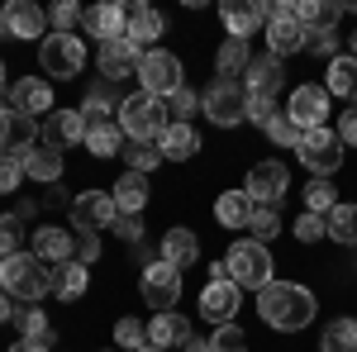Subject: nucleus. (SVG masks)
<instances>
[{
    "label": "nucleus",
    "mask_w": 357,
    "mask_h": 352,
    "mask_svg": "<svg viewBox=\"0 0 357 352\" xmlns=\"http://www.w3.org/2000/svg\"><path fill=\"white\" fill-rule=\"evenodd\" d=\"M82 119H86V129H91V124H114V119H119V105H114V95H110V82L96 86V91H86Z\"/></svg>",
    "instance_id": "32"
},
{
    "label": "nucleus",
    "mask_w": 357,
    "mask_h": 352,
    "mask_svg": "<svg viewBox=\"0 0 357 352\" xmlns=\"http://www.w3.org/2000/svg\"><path fill=\"white\" fill-rule=\"evenodd\" d=\"M86 148H91L96 158L124 153V129H119V119H114V124H91V129H86Z\"/></svg>",
    "instance_id": "35"
},
{
    "label": "nucleus",
    "mask_w": 357,
    "mask_h": 352,
    "mask_svg": "<svg viewBox=\"0 0 357 352\" xmlns=\"http://www.w3.org/2000/svg\"><path fill=\"white\" fill-rule=\"evenodd\" d=\"M10 319H15V305H10V296L0 291V324H10Z\"/></svg>",
    "instance_id": "58"
},
{
    "label": "nucleus",
    "mask_w": 357,
    "mask_h": 352,
    "mask_svg": "<svg viewBox=\"0 0 357 352\" xmlns=\"http://www.w3.org/2000/svg\"><path fill=\"white\" fill-rule=\"evenodd\" d=\"M15 319H20V328H24V338H33V343H53V324L43 319V309H15Z\"/></svg>",
    "instance_id": "43"
},
{
    "label": "nucleus",
    "mask_w": 357,
    "mask_h": 352,
    "mask_svg": "<svg viewBox=\"0 0 357 352\" xmlns=\"http://www.w3.org/2000/svg\"><path fill=\"white\" fill-rule=\"evenodd\" d=\"M82 24L91 38H100V43H114V38H124V5H91L82 15Z\"/></svg>",
    "instance_id": "25"
},
{
    "label": "nucleus",
    "mask_w": 357,
    "mask_h": 352,
    "mask_svg": "<svg viewBox=\"0 0 357 352\" xmlns=\"http://www.w3.org/2000/svg\"><path fill=\"white\" fill-rule=\"evenodd\" d=\"M257 10L267 15V48L272 57H291L305 48V24L296 20V5H272V0H257Z\"/></svg>",
    "instance_id": "6"
},
{
    "label": "nucleus",
    "mask_w": 357,
    "mask_h": 352,
    "mask_svg": "<svg viewBox=\"0 0 357 352\" xmlns=\"http://www.w3.org/2000/svg\"><path fill=\"white\" fill-rule=\"evenodd\" d=\"M181 352H210V338H191V343H186Z\"/></svg>",
    "instance_id": "59"
},
{
    "label": "nucleus",
    "mask_w": 357,
    "mask_h": 352,
    "mask_svg": "<svg viewBox=\"0 0 357 352\" xmlns=\"http://www.w3.org/2000/svg\"><path fill=\"white\" fill-rule=\"evenodd\" d=\"M0 38H10V33H5V20H0Z\"/></svg>",
    "instance_id": "61"
},
{
    "label": "nucleus",
    "mask_w": 357,
    "mask_h": 352,
    "mask_svg": "<svg viewBox=\"0 0 357 352\" xmlns=\"http://www.w3.org/2000/svg\"><path fill=\"white\" fill-rule=\"evenodd\" d=\"M229 276H234V286L238 291H262L267 281H276L272 276V252H267V243H257V238H238V243L229 247Z\"/></svg>",
    "instance_id": "4"
},
{
    "label": "nucleus",
    "mask_w": 357,
    "mask_h": 352,
    "mask_svg": "<svg viewBox=\"0 0 357 352\" xmlns=\"http://www.w3.org/2000/svg\"><path fill=\"white\" fill-rule=\"evenodd\" d=\"M210 281H234L229 276V262H210Z\"/></svg>",
    "instance_id": "57"
},
{
    "label": "nucleus",
    "mask_w": 357,
    "mask_h": 352,
    "mask_svg": "<svg viewBox=\"0 0 357 352\" xmlns=\"http://www.w3.org/2000/svg\"><path fill=\"white\" fill-rule=\"evenodd\" d=\"M110 195H114V210L119 215H143V205H148V176L143 171H124Z\"/></svg>",
    "instance_id": "27"
},
{
    "label": "nucleus",
    "mask_w": 357,
    "mask_h": 352,
    "mask_svg": "<svg viewBox=\"0 0 357 352\" xmlns=\"http://www.w3.org/2000/svg\"><path fill=\"white\" fill-rule=\"evenodd\" d=\"M281 82H286V67H281V57H252L243 72V86L248 95H267V100H276V91H281Z\"/></svg>",
    "instance_id": "22"
},
{
    "label": "nucleus",
    "mask_w": 357,
    "mask_h": 352,
    "mask_svg": "<svg viewBox=\"0 0 357 352\" xmlns=\"http://www.w3.org/2000/svg\"><path fill=\"white\" fill-rule=\"evenodd\" d=\"M114 234H119L124 243H138V238H143V219L138 215H119L114 219Z\"/></svg>",
    "instance_id": "54"
},
{
    "label": "nucleus",
    "mask_w": 357,
    "mask_h": 352,
    "mask_svg": "<svg viewBox=\"0 0 357 352\" xmlns=\"http://www.w3.org/2000/svg\"><path fill=\"white\" fill-rule=\"evenodd\" d=\"M248 62H252V48H248V38H224V43H220V57H215V67H220L224 82L243 77Z\"/></svg>",
    "instance_id": "33"
},
{
    "label": "nucleus",
    "mask_w": 357,
    "mask_h": 352,
    "mask_svg": "<svg viewBox=\"0 0 357 352\" xmlns=\"http://www.w3.org/2000/svg\"><path fill=\"white\" fill-rule=\"evenodd\" d=\"M248 229H252V238L257 243H267L281 234V215H276V205H252V219H248Z\"/></svg>",
    "instance_id": "40"
},
{
    "label": "nucleus",
    "mask_w": 357,
    "mask_h": 352,
    "mask_svg": "<svg viewBox=\"0 0 357 352\" xmlns=\"http://www.w3.org/2000/svg\"><path fill=\"white\" fill-rule=\"evenodd\" d=\"M324 224H329V238L343 247H357V205H333L329 215H324Z\"/></svg>",
    "instance_id": "34"
},
{
    "label": "nucleus",
    "mask_w": 357,
    "mask_h": 352,
    "mask_svg": "<svg viewBox=\"0 0 357 352\" xmlns=\"http://www.w3.org/2000/svg\"><path fill=\"white\" fill-rule=\"evenodd\" d=\"M301 162L314 171V176H329V171H338L343 167V143H338V134L333 129H310V134L301 138Z\"/></svg>",
    "instance_id": "10"
},
{
    "label": "nucleus",
    "mask_w": 357,
    "mask_h": 352,
    "mask_svg": "<svg viewBox=\"0 0 357 352\" xmlns=\"http://www.w3.org/2000/svg\"><path fill=\"white\" fill-rule=\"evenodd\" d=\"M248 348V333L238 324H220L210 333V352H243Z\"/></svg>",
    "instance_id": "44"
},
{
    "label": "nucleus",
    "mask_w": 357,
    "mask_h": 352,
    "mask_svg": "<svg viewBox=\"0 0 357 352\" xmlns=\"http://www.w3.org/2000/svg\"><path fill=\"white\" fill-rule=\"evenodd\" d=\"M162 262H172L176 271H186L200 262V243H195L191 229H167L162 234Z\"/></svg>",
    "instance_id": "26"
},
{
    "label": "nucleus",
    "mask_w": 357,
    "mask_h": 352,
    "mask_svg": "<svg viewBox=\"0 0 357 352\" xmlns=\"http://www.w3.org/2000/svg\"><path fill=\"white\" fill-rule=\"evenodd\" d=\"M167 109H172V114H176V124H186V119H191L195 109H200V95H195L191 86H181V91H176V95H172V100H167Z\"/></svg>",
    "instance_id": "48"
},
{
    "label": "nucleus",
    "mask_w": 357,
    "mask_h": 352,
    "mask_svg": "<svg viewBox=\"0 0 357 352\" xmlns=\"http://www.w3.org/2000/svg\"><path fill=\"white\" fill-rule=\"evenodd\" d=\"M138 82H143V95H158V100H172L186 77H181V57H172L167 48H153V53H143L138 62Z\"/></svg>",
    "instance_id": "5"
},
{
    "label": "nucleus",
    "mask_w": 357,
    "mask_h": 352,
    "mask_svg": "<svg viewBox=\"0 0 357 352\" xmlns=\"http://www.w3.org/2000/svg\"><path fill=\"white\" fill-rule=\"evenodd\" d=\"M33 138H38V124L29 114H20L15 105L0 109V158H20L24 162L33 153Z\"/></svg>",
    "instance_id": "12"
},
{
    "label": "nucleus",
    "mask_w": 357,
    "mask_h": 352,
    "mask_svg": "<svg viewBox=\"0 0 357 352\" xmlns=\"http://www.w3.org/2000/svg\"><path fill=\"white\" fill-rule=\"evenodd\" d=\"M96 257H100V238H96V234H82V238H77V262L91 267Z\"/></svg>",
    "instance_id": "55"
},
{
    "label": "nucleus",
    "mask_w": 357,
    "mask_h": 352,
    "mask_svg": "<svg viewBox=\"0 0 357 352\" xmlns=\"http://www.w3.org/2000/svg\"><path fill=\"white\" fill-rule=\"evenodd\" d=\"M143 352H162V348H153V343H148V348H143Z\"/></svg>",
    "instance_id": "62"
},
{
    "label": "nucleus",
    "mask_w": 357,
    "mask_h": 352,
    "mask_svg": "<svg viewBox=\"0 0 357 352\" xmlns=\"http://www.w3.org/2000/svg\"><path fill=\"white\" fill-rule=\"evenodd\" d=\"M86 286H91V267L86 262H62V267H53V296L57 300H82Z\"/></svg>",
    "instance_id": "29"
},
{
    "label": "nucleus",
    "mask_w": 357,
    "mask_h": 352,
    "mask_svg": "<svg viewBox=\"0 0 357 352\" xmlns=\"http://www.w3.org/2000/svg\"><path fill=\"white\" fill-rule=\"evenodd\" d=\"M324 352H357V319H333L324 328Z\"/></svg>",
    "instance_id": "38"
},
{
    "label": "nucleus",
    "mask_w": 357,
    "mask_h": 352,
    "mask_svg": "<svg viewBox=\"0 0 357 352\" xmlns=\"http://www.w3.org/2000/svg\"><path fill=\"white\" fill-rule=\"evenodd\" d=\"M200 105L210 114V124H220V129H234V124H243L248 119V86L238 82H215L205 95H200Z\"/></svg>",
    "instance_id": "8"
},
{
    "label": "nucleus",
    "mask_w": 357,
    "mask_h": 352,
    "mask_svg": "<svg viewBox=\"0 0 357 352\" xmlns=\"http://www.w3.org/2000/svg\"><path fill=\"white\" fill-rule=\"evenodd\" d=\"M114 195L110 190H82L77 200H72V229H82V234H96V229H114Z\"/></svg>",
    "instance_id": "11"
},
{
    "label": "nucleus",
    "mask_w": 357,
    "mask_h": 352,
    "mask_svg": "<svg viewBox=\"0 0 357 352\" xmlns=\"http://www.w3.org/2000/svg\"><path fill=\"white\" fill-rule=\"evenodd\" d=\"M248 119L267 129V124L276 119V100H267V95H248Z\"/></svg>",
    "instance_id": "52"
},
{
    "label": "nucleus",
    "mask_w": 357,
    "mask_h": 352,
    "mask_svg": "<svg viewBox=\"0 0 357 352\" xmlns=\"http://www.w3.org/2000/svg\"><path fill=\"white\" fill-rule=\"evenodd\" d=\"M191 338H195L191 319H186V314H176V309H167V314H158V319L148 324V343H153V348H162V352L186 348Z\"/></svg>",
    "instance_id": "23"
},
{
    "label": "nucleus",
    "mask_w": 357,
    "mask_h": 352,
    "mask_svg": "<svg viewBox=\"0 0 357 352\" xmlns=\"http://www.w3.org/2000/svg\"><path fill=\"white\" fill-rule=\"evenodd\" d=\"M114 343L129 348V352H143L148 348V328L138 324V319H119V324H114Z\"/></svg>",
    "instance_id": "45"
},
{
    "label": "nucleus",
    "mask_w": 357,
    "mask_h": 352,
    "mask_svg": "<svg viewBox=\"0 0 357 352\" xmlns=\"http://www.w3.org/2000/svg\"><path fill=\"white\" fill-rule=\"evenodd\" d=\"M0 20H5L10 38H48V15L38 5H29V0H10L0 10Z\"/></svg>",
    "instance_id": "18"
},
{
    "label": "nucleus",
    "mask_w": 357,
    "mask_h": 352,
    "mask_svg": "<svg viewBox=\"0 0 357 352\" xmlns=\"http://www.w3.org/2000/svg\"><path fill=\"white\" fill-rule=\"evenodd\" d=\"M158 148H162L167 162H186L200 153V134H195L191 124H167V134L158 138Z\"/></svg>",
    "instance_id": "28"
},
{
    "label": "nucleus",
    "mask_w": 357,
    "mask_h": 352,
    "mask_svg": "<svg viewBox=\"0 0 357 352\" xmlns=\"http://www.w3.org/2000/svg\"><path fill=\"white\" fill-rule=\"evenodd\" d=\"M329 95H343L348 105H357V57H333L329 62V82H324Z\"/></svg>",
    "instance_id": "30"
},
{
    "label": "nucleus",
    "mask_w": 357,
    "mask_h": 352,
    "mask_svg": "<svg viewBox=\"0 0 357 352\" xmlns=\"http://www.w3.org/2000/svg\"><path fill=\"white\" fill-rule=\"evenodd\" d=\"M0 91H5V62H0Z\"/></svg>",
    "instance_id": "60"
},
{
    "label": "nucleus",
    "mask_w": 357,
    "mask_h": 352,
    "mask_svg": "<svg viewBox=\"0 0 357 352\" xmlns=\"http://www.w3.org/2000/svg\"><path fill=\"white\" fill-rule=\"evenodd\" d=\"M24 176L43 181V186H53L57 176H62V153H53V148H33V153L24 158Z\"/></svg>",
    "instance_id": "37"
},
{
    "label": "nucleus",
    "mask_w": 357,
    "mask_h": 352,
    "mask_svg": "<svg viewBox=\"0 0 357 352\" xmlns=\"http://www.w3.org/2000/svg\"><path fill=\"white\" fill-rule=\"evenodd\" d=\"M338 15H343V5H333V0H301L296 5V20L305 29H333Z\"/></svg>",
    "instance_id": "36"
},
{
    "label": "nucleus",
    "mask_w": 357,
    "mask_h": 352,
    "mask_svg": "<svg viewBox=\"0 0 357 352\" xmlns=\"http://www.w3.org/2000/svg\"><path fill=\"white\" fill-rule=\"evenodd\" d=\"M324 234H329V224H324V215H310V210H305V215L296 219V238H301V243H319Z\"/></svg>",
    "instance_id": "47"
},
{
    "label": "nucleus",
    "mask_w": 357,
    "mask_h": 352,
    "mask_svg": "<svg viewBox=\"0 0 357 352\" xmlns=\"http://www.w3.org/2000/svg\"><path fill=\"white\" fill-rule=\"evenodd\" d=\"M238 305H243V291H238L234 281H205V291H200V314H205L215 328L234 324Z\"/></svg>",
    "instance_id": "15"
},
{
    "label": "nucleus",
    "mask_w": 357,
    "mask_h": 352,
    "mask_svg": "<svg viewBox=\"0 0 357 352\" xmlns=\"http://www.w3.org/2000/svg\"><path fill=\"white\" fill-rule=\"evenodd\" d=\"M20 181H24V162L20 158H0V195L20 190Z\"/></svg>",
    "instance_id": "50"
},
{
    "label": "nucleus",
    "mask_w": 357,
    "mask_h": 352,
    "mask_svg": "<svg viewBox=\"0 0 357 352\" xmlns=\"http://www.w3.org/2000/svg\"><path fill=\"white\" fill-rule=\"evenodd\" d=\"M10 105L20 109V114H53V86L43 82V77H20V82L10 86Z\"/></svg>",
    "instance_id": "20"
},
{
    "label": "nucleus",
    "mask_w": 357,
    "mask_h": 352,
    "mask_svg": "<svg viewBox=\"0 0 357 352\" xmlns=\"http://www.w3.org/2000/svg\"><path fill=\"white\" fill-rule=\"evenodd\" d=\"M220 20H224V29H229V38H248L257 24H267V15L257 10V0H224Z\"/></svg>",
    "instance_id": "24"
},
{
    "label": "nucleus",
    "mask_w": 357,
    "mask_h": 352,
    "mask_svg": "<svg viewBox=\"0 0 357 352\" xmlns=\"http://www.w3.org/2000/svg\"><path fill=\"white\" fill-rule=\"evenodd\" d=\"M333 134H338L343 148H357V105H348V114L338 119V129H333Z\"/></svg>",
    "instance_id": "53"
},
{
    "label": "nucleus",
    "mask_w": 357,
    "mask_h": 352,
    "mask_svg": "<svg viewBox=\"0 0 357 352\" xmlns=\"http://www.w3.org/2000/svg\"><path fill=\"white\" fill-rule=\"evenodd\" d=\"M138 291H143V300L158 309V314H167L176 300H181V271L172 267V262H148L143 267V281H138Z\"/></svg>",
    "instance_id": "9"
},
{
    "label": "nucleus",
    "mask_w": 357,
    "mask_h": 352,
    "mask_svg": "<svg viewBox=\"0 0 357 352\" xmlns=\"http://www.w3.org/2000/svg\"><path fill=\"white\" fill-rule=\"evenodd\" d=\"M257 314L281 333H296L314 319V291L301 281H267L257 291Z\"/></svg>",
    "instance_id": "1"
},
{
    "label": "nucleus",
    "mask_w": 357,
    "mask_h": 352,
    "mask_svg": "<svg viewBox=\"0 0 357 352\" xmlns=\"http://www.w3.org/2000/svg\"><path fill=\"white\" fill-rule=\"evenodd\" d=\"M38 62H43V72H48L53 82H72L86 67V43L77 33H48L43 48H38Z\"/></svg>",
    "instance_id": "7"
},
{
    "label": "nucleus",
    "mask_w": 357,
    "mask_h": 352,
    "mask_svg": "<svg viewBox=\"0 0 357 352\" xmlns=\"http://www.w3.org/2000/svg\"><path fill=\"white\" fill-rule=\"evenodd\" d=\"M72 252H77V238H72L67 229H57V224L33 229V257H38V262L62 267V262H72Z\"/></svg>",
    "instance_id": "21"
},
{
    "label": "nucleus",
    "mask_w": 357,
    "mask_h": 352,
    "mask_svg": "<svg viewBox=\"0 0 357 352\" xmlns=\"http://www.w3.org/2000/svg\"><path fill=\"white\" fill-rule=\"evenodd\" d=\"M243 190H248V200H252V205H276V200H286L291 176H286V167H281V162H252Z\"/></svg>",
    "instance_id": "14"
},
{
    "label": "nucleus",
    "mask_w": 357,
    "mask_h": 352,
    "mask_svg": "<svg viewBox=\"0 0 357 352\" xmlns=\"http://www.w3.org/2000/svg\"><path fill=\"white\" fill-rule=\"evenodd\" d=\"M82 15H86V10H82V5H72V0L53 5V33H72V24H77Z\"/></svg>",
    "instance_id": "51"
},
{
    "label": "nucleus",
    "mask_w": 357,
    "mask_h": 352,
    "mask_svg": "<svg viewBox=\"0 0 357 352\" xmlns=\"http://www.w3.org/2000/svg\"><path fill=\"white\" fill-rule=\"evenodd\" d=\"M119 129L129 143H158L167 134V100L158 95H129V100H119Z\"/></svg>",
    "instance_id": "3"
},
{
    "label": "nucleus",
    "mask_w": 357,
    "mask_h": 352,
    "mask_svg": "<svg viewBox=\"0 0 357 352\" xmlns=\"http://www.w3.org/2000/svg\"><path fill=\"white\" fill-rule=\"evenodd\" d=\"M96 62H100V77H105V82H124L129 72L138 77V62H143V53H138L129 38H114V43H100Z\"/></svg>",
    "instance_id": "19"
},
{
    "label": "nucleus",
    "mask_w": 357,
    "mask_h": 352,
    "mask_svg": "<svg viewBox=\"0 0 357 352\" xmlns=\"http://www.w3.org/2000/svg\"><path fill=\"white\" fill-rule=\"evenodd\" d=\"M0 291L10 300H43L53 296V267L38 262L33 252H15L0 262Z\"/></svg>",
    "instance_id": "2"
},
{
    "label": "nucleus",
    "mask_w": 357,
    "mask_h": 352,
    "mask_svg": "<svg viewBox=\"0 0 357 352\" xmlns=\"http://www.w3.org/2000/svg\"><path fill=\"white\" fill-rule=\"evenodd\" d=\"M162 29H167V20L153 5H124V38L138 53H153V38H162Z\"/></svg>",
    "instance_id": "16"
},
{
    "label": "nucleus",
    "mask_w": 357,
    "mask_h": 352,
    "mask_svg": "<svg viewBox=\"0 0 357 352\" xmlns=\"http://www.w3.org/2000/svg\"><path fill=\"white\" fill-rule=\"evenodd\" d=\"M215 219H220L224 229H248V219H252L248 190H224L220 200H215Z\"/></svg>",
    "instance_id": "31"
},
{
    "label": "nucleus",
    "mask_w": 357,
    "mask_h": 352,
    "mask_svg": "<svg viewBox=\"0 0 357 352\" xmlns=\"http://www.w3.org/2000/svg\"><path fill=\"white\" fill-rule=\"evenodd\" d=\"M286 114L301 124L305 134L310 129H324V119H329V91L324 86H314V82H305L291 91V100H286Z\"/></svg>",
    "instance_id": "13"
},
{
    "label": "nucleus",
    "mask_w": 357,
    "mask_h": 352,
    "mask_svg": "<svg viewBox=\"0 0 357 352\" xmlns=\"http://www.w3.org/2000/svg\"><path fill=\"white\" fill-rule=\"evenodd\" d=\"M124 158H129V171H153V167L162 162V148L158 143H124Z\"/></svg>",
    "instance_id": "41"
},
{
    "label": "nucleus",
    "mask_w": 357,
    "mask_h": 352,
    "mask_svg": "<svg viewBox=\"0 0 357 352\" xmlns=\"http://www.w3.org/2000/svg\"><path fill=\"white\" fill-rule=\"evenodd\" d=\"M305 48H310V53L314 57H338V33H333V29H305Z\"/></svg>",
    "instance_id": "46"
},
{
    "label": "nucleus",
    "mask_w": 357,
    "mask_h": 352,
    "mask_svg": "<svg viewBox=\"0 0 357 352\" xmlns=\"http://www.w3.org/2000/svg\"><path fill=\"white\" fill-rule=\"evenodd\" d=\"M353 57H357V33H353Z\"/></svg>",
    "instance_id": "63"
},
{
    "label": "nucleus",
    "mask_w": 357,
    "mask_h": 352,
    "mask_svg": "<svg viewBox=\"0 0 357 352\" xmlns=\"http://www.w3.org/2000/svg\"><path fill=\"white\" fill-rule=\"evenodd\" d=\"M305 205H310V215H329L333 205H338V190L329 186V176H314L305 186Z\"/></svg>",
    "instance_id": "39"
},
{
    "label": "nucleus",
    "mask_w": 357,
    "mask_h": 352,
    "mask_svg": "<svg viewBox=\"0 0 357 352\" xmlns=\"http://www.w3.org/2000/svg\"><path fill=\"white\" fill-rule=\"evenodd\" d=\"M267 138H272L276 148H301V138H305V129L291 119V114H276L272 124H267Z\"/></svg>",
    "instance_id": "42"
},
{
    "label": "nucleus",
    "mask_w": 357,
    "mask_h": 352,
    "mask_svg": "<svg viewBox=\"0 0 357 352\" xmlns=\"http://www.w3.org/2000/svg\"><path fill=\"white\" fill-rule=\"evenodd\" d=\"M77 143H86L82 109H53V114H48V124H43V148L67 153V148H77Z\"/></svg>",
    "instance_id": "17"
},
{
    "label": "nucleus",
    "mask_w": 357,
    "mask_h": 352,
    "mask_svg": "<svg viewBox=\"0 0 357 352\" xmlns=\"http://www.w3.org/2000/svg\"><path fill=\"white\" fill-rule=\"evenodd\" d=\"M10 352H48V343H33V338H20V343H10Z\"/></svg>",
    "instance_id": "56"
},
{
    "label": "nucleus",
    "mask_w": 357,
    "mask_h": 352,
    "mask_svg": "<svg viewBox=\"0 0 357 352\" xmlns=\"http://www.w3.org/2000/svg\"><path fill=\"white\" fill-rule=\"evenodd\" d=\"M20 252V219L15 215H0V262Z\"/></svg>",
    "instance_id": "49"
}]
</instances>
